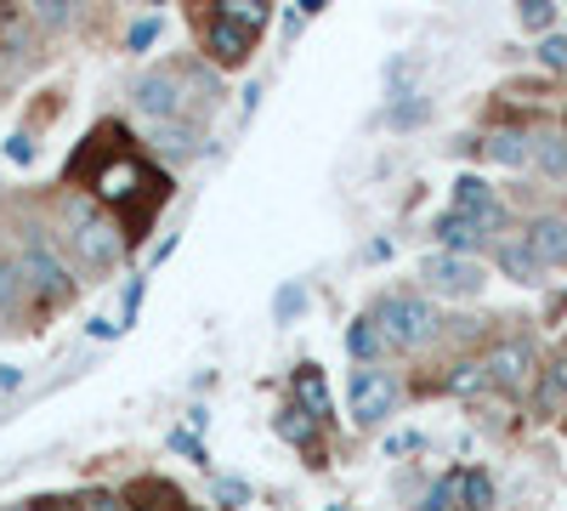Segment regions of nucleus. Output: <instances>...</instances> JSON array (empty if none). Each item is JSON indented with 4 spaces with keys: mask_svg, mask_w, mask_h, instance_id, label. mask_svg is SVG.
Instances as JSON below:
<instances>
[{
    "mask_svg": "<svg viewBox=\"0 0 567 511\" xmlns=\"http://www.w3.org/2000/svg\"><path fill=\"white\" fill-rule=\"evenodd\" d=\"M63 227H69V245L80 256V267L91 273H114L125 262V234L120 222L97 211V200H69L63 205Z\"/></svg>",
    "mask_w": 567,
    "mask_h": 511,
    "instance_id": "obj_1",
    "label": "nucleus"
},
{
    "mask_svg": "<svg viewBox=\"0 0 567 511\" xmlns=\"http://www.w3.org/2000/svg\"><path fill=\"white\" fill-rule=\"evenodd\" d=\"M369 324L381 330L386 347H425L437 336V313L425 296H381L369 313Z\"/></svg>",
    "mask_w": 567,
    "mask_h": 511,
    "instance_id": "obj_2",
    "label": "nucleus"
},
{
    "mask_svg": "<svg viewBox=\"0 0 567 511\" xmlns=\"http://www.w3.org/2000/svg\"><path fill=\"white\" fill-rule=\"evenodd\" d=\"M131 103H136V114L148 120V125L187 120V80H182V69H148V74L136 80Z\"/></svg>",
    "mask_w": 567,
    "mask_h": 511,
    "instance_id": "obj_3",
    "label": "nucleus"
},
{
    "mask_svg": "<svg viewBox=\"0 0 567 511\" xmlns=\"http://www.w3.org/2000/svg\"><path fill=\"white\" fill-rule=\"evenodd\" d=\"M18 267H23V285L40 296V302H69L74 296V278H69V262L45 245L40 234H29V245H23V256H18Z\"/></svg>",
    "mask_w": 567,
    "mask_h": 511,
    "instance_id": "obj_4",
    "label": "nucleus"
},
{
    "mask_svg": "<svg viewBox=\"0 0 567 511\" xmlns=\"http://www.w3.org/2000/svg\"><path fill=\"white\" fill-rule=\"evenodd\" d=\"M392 409H398V381L386 376V369H358L352 376V421L381 427Z\"/></svg>",
    "mask_w": 567,
    "mask_h": 511,
    "instance_id": "obj_5",
    "label": "nucleus"
},
{
    "mask_svg": "<svg viewBox=\"0 0 567 511\" xmlns=\"http://www.w3.org/2000/svg\"><path fill=\"white\" fill-rule=\"evenodd\" d=\"M420 278H425V285H432L437 296H477V290L488 285L483 267L471 262V256H425Z\"/></svg>",
    "mask_w": 567,
    "mask_h": 511,
    "instance_id": "obj_6",
    "label": "nucleus"
},
{
    "mask_svg": "<svg viewBox=\"0 0 567 511\" xmlns=\"http://www.w3.org/2000/svg\"><path fill=\"white\" fill-rule=\"evenodd\" d=\"M483 369H488V387L523 392V387H528V376H534V347H528L523 336H511V341H499V347L483 358Z\"/></svg>",
    "mask_w": 567,
    "mask_h": 511,
    "instance_id": "obj_7",
    "label": "nucleus"
},
{
    "mask_svg": "<svg viewBox=\"0 0 567 511\" xmlns=\"http://www.w3.org/2000/svg\"><path fill=\"white\" fill-rule=\"evenodd\" d=\"M142 182H148V171H142L136 154H109V160L97 165V200H103V205H125Z\"/></svg>",
    "mask_w": 567,
    "mask_h": 511,
    "instance_id": "obj_8",
    "label": "nucleus"
},
{
    "mask_svg": "<svg viewBox=\"0 0 567 511\" xmlns=\"http://www.w3.org/2000/svg\"><path fill=\"white\" fill-rule=\"evenodd\" d=\"M290 403H301L312 421H329V381L318 364H296L290 369Z\"/></svg>",
    "mask_w": 567,
    "mask_h": 511,
    "instance_id": "obj_9",
    "label": "nucleus"
},
{
    "mask_svg": "<svg viewBox=\"0 0 567 511\" xmlns=\"http://www.w3.org/2000/svg\"><path fill=\"white\" fill-rule=\"evenodd\" d=\"M250 34L245 29H233V23H221V18H210V29H205V52L221 63V69H239V63H250Z\"/></svg>",
    "mask_w": 567,
    "mask_h": 511,
    "instance_id": "obj_10",
    "label": "nucleus"
},
{
    "mask_svg": "<svg viewBox=\"0 0 567 511\" xmlns=\"http://www.w3.org/2000/svg\"><path fill=\"white\" fill-rule=\"evenodd\" d=\"M523 245L534 251L539 267H567V222H561V216H539L534 234H528Z\"/></svg>",
    "mask_w": 567,
    "mask_h": 511,
    "instance_id": "obj_11",
    "label": "nucleus"
},
{
    "mask_svg": "<svg viewBox=\"0 0 567 511\" xmlns=\"http://www.w3.org/2000/svg\"><path fill=\"white\" fill-rule=\"evenodd\" d=\"M454 211H460V216H471V222H483V227H494V222H499L494 188H488L483 176H460V182H454Z\"/></svg>",
    "mask_w": 567,
    "mask_h": 511,
    "instance_id": "obj_12",
    "label": "nucleus"
},
{
    "mask_svg": "<svg viewBox=\"0 0 567 511\" xmlns=\"http://www.w3.org/2000/svg\"><path fill=\"white\" fill-rule=\"evenodd\" d=\"M432 234L443 239V256H471V251L483 245L488 227H483V222H471V216H460V211H449V216H437Z\"/></svg>",
    "mask_w": 567,
    "mask_h": 511,
    "instance_id": "obj_13",
    "label": "nucleus"
},
{
    "mask_svg": "<svg viewBox=\"0 0 567 511\" xmlns=\"http://www.w3.org/2000/svg\"><path fill=\"white\" fill-rule=\"evenodd\" d=\"M483 154H488L494 165H511V171H516V165H528V160H534V136H528V131H516V125H505V131H494L488 143H483Z\"/></svg>",
    "mask_w": 567,
    "mask_h": 511,
    "instance_id": "obj_14",
    "label": "nucleus"
},
{
    "mask_svg": "<svg viewBox=\"0 0 567 511\" xmlns=\"http://www.w3.org/2000/svg\"><path fill=\"white\" fill-rule=\"evenodd\" d=\"M272 432H278L284 443H296V449H312V443H318V432H323V421H312V415H307L301 403H284V409L272 415Z\"/></svg>",
    "mask_w": 567,
    "mask_h": 511,
    "instance_id": "obj_15",
    "label": "nucleus"
},
{
    "mask_svg": "<svg viewBox=\"0 0 567 511\" xmlns=\"http://www.w3.org/2000/svg\"><path fill=\"white\" fill-rule=\"evenodd\" d=\"M216 18L221 23H233V29H245L250 40L267 29V18H272V7H267V0H227V7H216Z\"/></svg>",
    "mask_w": 567,
    "mask_h": 511,
    "instance_id": "obj_16",
    "label": "nucleus"
},
{
    "mask_svg": "<svg viewBox=\"0 0 567 511\" xmlns=\"http://www.w3.org/2000/svg\"><path fill=\"white\" fill-rule=\"evenodd\" d=\"M148 143L159 149V154H171V160H182V154H199V136L187 131L182 120H165V125H148Z\"/></svg>",
    "mask_w": 567,
    "mask_h": 511,
    "instance_id": "obj_17",
    "label": "nucleus"
},
{
    "mask_svg": "<svg viewBox=\"0 0 567 511\" xmlns=\"http://www.w3.org/2000/svg\"><path fill=\"white\" fill-rule=\"evenodd\" d=\"M499 267H505V278H516V285H539V262H534V251L528 245H499Z\"/></svg>",
    "mask_w": 567,
    "mask_h": 511,
    "instance_id": "obj_18",
    "label": "nucleus"
},
{
    "mask_svg": "<svg viewBox=\"0 0 567 511\" xmlns=\"http://www.w3.org/2000/svg\"><path fill=\"white\" fill-rule=\"evenodd\" d=\"M347 352H352V358H358V364L369 369L374 358H381V352H386V341H381V330H374V324H369V318H358V324H352V330H347Z\"/></svg>",
    "mask_w": 567,
    "mask_h": 511,
    "instance_id": "obj_19",
    "label": "nucleus"
},
{
    "mask_svg": "<svg viewBox=\"0 0 567 511\" xmlns=\"http://www.w3.org/2000/svg\"><path fill=\"white\" fill-rule=\"evenodd\" d=\"M534 160L545 165V176H567V136H561V131L534 136Z\"/></svg>",
    "mask_w": 567,
    "mask_h": 511,
    "instance_id": "obj_20",
    "label": "nucleus"
},
{
    "mask_svg": "<svg viewBox=\"0 0 567 511\" xmlns=\"http://www.w3.org/2000/svg\"><path fill=\"white\" fill-rule=\"evenodd\" d=\"M23 296H29V285H23V267H18V256H0V313L23 307Z\"/></svg>",
    "mask_w": 567,
    "mask_h": 511,
    "instance_id": "obj_21",
    "label": "nucleus"
},
{
    "mask_svg": "<svg viewBox=\"0 0 567 511\" xmlns=\"http://www.w3.org/2000/svg\"><path fill=\"white\" fill-rule=\"evenodd\" d=\"M449 392H460V398H477V392H488V369H483V364H454Z\"/></svg>",
    "mask_w": 567,
    "mask_h": 511,
    "instance_id": "obj_22",
    "label": "nucleus"
},
{
    "mask_svg": "<svg viewBox=\"0 0 567 511\" xmlns=\"http://www.w3.org/2000/svg\"><path fill=\"white\" fill-rule=\"evenodd\" d=\"M307 313V285H284L278 296H272V318L278 324H296Z\"/></svg>",
    "mask_w": 567,
    "mask_h": 511,
    "instance_id": "obj_23",
    "label": "nucleus"
},
{
    "mask_svg": "<svg viewBox=\"0 0 567 511\" xmlns=\"http://www.w3.org/2000/svg\"><path fill=\"white\" fill-rule=\"evenodd\" d=\"M460 494H465L471 511H488V505H494V483H488V472H465V478H460Z\"/></svg>",
    "mask_w": 567,
    "mask_h": 511,
    "instance_id": "obj_24",
    "label": "nucleus"
},
{
    "mask_svg": "<svg viewBox=\"0 0 567 511\" xmlns=\"http://www.w3.org/2000/svg\"><path fill=\"white\" fill-rule=\"evenodd\" d=\"M460 478H465V472H449L432 494H425V505H420V511H454V505L465 500V494H460Z\"/></svg>",
    "mask_w": 567,
    "mask_h": 511,
    "instance_id": "obj_25",
    "label": "nucleus"
},
{
    "mask_svg": "<svg viewBox=\"0 0 567 511\" xmlns=\"http://www.w3.org/2000/svg\"><path fill=\"white\" fill-rule=\"evenodd\" d=\"M142 296H148V278H131V285H125V302H120V336L131 330V324H136V313H142Z\"/></svg>",
    "mask_w": 567,
    "mask_h": 511,
    "instance_id": "obj_26",
    "label": "nucleus"
},
{
    "mask_svg": "<svg viewBox=\"0 0 567 511\" xmlns=\"http://www.w3.org/2000/svg\"><path fill=\"white\" fill-rule=\"evenodd\" d=\"M171 449H176V454H187V460H194V467H210L205 443H199L194 432H187V427H176V432H171Z\"/></svg>",
    "mask_w": 567,
    "mask_h": 511,
    "instance_id": "obj_27",
    "label": "nucleus"
},
{
    "mask_svg": "<svg viewBox=\"0 0 567 511\" xmlns=\"http://www.w3.org/2000/svg\"><path fill=\"white\" fill-rule=\"evenodd\" d=\"M210 494H216L221 505H245V500H250V483H239V478H216Z\"/></svg>",
    "mask_w": 567,
    "mask_h": 511,
    "instance_id": "obj_28",
    "label": "nucleus"
},
{
    "mask_svg": "<svg viewBox=\"0 0 567 511\" xmlns=\"http://www.w3.org/2000/svg\"><path fill=\"white\" fill-rule=\"evenodd\" d=\"M539 63L545 69H567V34H545L539 40Z\"/></svg>",
    "mask_w": 567,
    "mask_h": 511,
    "instance_id": "obj_29",
    "label": "nucleus"
},
{
    "mask_svg": "<svg viewBox=\"0 0 567 511\" xmlns=\"http://www.w3.org/2000/svg\"><path fill=\"white\" fill-rule=\"evenodd\" d=\"M159 29H165V23H159V18H142V23H136V29H131V52H148V45H154V40H159Z\"/></svg>",
    "mask_w": 567,
    "mask_h": 511,
    "instance_id": "obj_30",
    "label": "nucleus"
},
{
    "mask_svg": "<svg viewBox=\"0 0 567 511\" xmlns=\"http://www.w3.org/2000/svg\"><path fill=\"white\" fill-rule=\"evenodd\" d=\"M523 23H528V29H550V23H556V7H550V0H528Z\"/></svg>",
    "mask_w": 567,
    "mask_h": 511,
    "instance_id": "obj_31",
    "label": "nucleus"
},
{
    "mask_svg": "<svg viewBox=\"0 0 567 511\" xmlns=\"http://www.w3.org/2000/svg\"><path fill=\"white\" fill-rule=\"evenodd\" d=\"M34 18H40V23H45V29H63V23H69V18H74V12H69V7H63V0H45V7H40V12H34Z\"/></svg>",
    "mask_w": 567,
    "mask_h": 511,
    "instance_id": "obj_32",
    "label": "nucleus"
},
{
    "mask_svg": "<svg viewBox=\"0 0 567 511\" xmlns=\"http://www.w3.org/2000/svg\"><path fill=\"white\" fill-rule=\"evenodd\" d=\"M7 154H12L18 165H34V143H29L23 131H18V136H7Z\"/></svg>",
    "mask_w": 567,
    "mask_h": 511,
    "instance_id": "obj_33",
    "label": "nucleus"
},
{
    "mask_svg": "<svg viewBox=\"0 0 567 511\" xmlns=\"http://www.w3.org/2000/svg\"><path fill=\"white\" fill-rule=\"evenodd\" d=\"M85 336H91V341H114V336H120V324H109V318H91V324H85Z\"/></svg>",
    "mask_w": 567,
    "mask_h": 511,
    "instance_id": "obj_34",
    "label": "nucleus"
},
{
    "mask_svg": "<svg viewBox=\"0 0 567 511\" xmlns=\"http://www.w3.org/2000/svg\"><path fill=\"white\" fill-rule=\"evenodd\" d=\"M414 120H425V103H403V109L392 114V125H414Z\"/></svg>",
    "mask_w": 567,
    "mask_h": 511,
    "instance_id": "obj_35",
    "label": "nucleus"
},
{
    "mask_svg": "<svg viewBox=\"0 0 567 511\" xmlns=\"http://www.w3.org/2000/svg\"><path fill=\"white\" fill-rule=\"evenodd\" d=\"M18 387H23V369L7 364V369H0V392H18Z\"/></svg>",
    "mask_w": 567,
    "mask_h": 511,
    "instance_id": "obj_36",
    "label": "nucleus"
},
{
    "mask_svg": "<svg viewBox=\"0 0 567 511\" xmlns=\"http://www.w3.org/2000/svg\"><path fill=\"white\" fill-rule=\"evenodd\" d=\"M386 449H392V454H403V449H420V438H414V432H403V438H392Z\"/></svg>",
    "mask_w": 567,
    "mask_h": 511,
    "instance_id": "obj_37",
    "label": "nucleus"
},
{
    "mask_svg": "<svg viewBox=\"0 0 567 511\" xmlns=\"http://www.w3.org/2000/svg\"><path fill=\"white\" fill-rule=\"evenodd\" d=\"M85 511H120V500H114V494H97V500H91Z\"/></svg>",
    "mask_w": 567,
    "mask_h": 511,
    "instance_id": "obj_38",
    "label": "nucleus"
},
{
    "mask_svg": "<svg viewBox=\"0 0 567 511\" xmlns=\"http://www.w3.org/2000/svg\"><path fill=\"white\" fill-rule=\"evenodd\" d=\"M136 511H165V505H136Z\"/></svg>",
    "mask_w": 567,
    "mask_h": 511,
    "instance_id": "obj_39",
    "label": "nucleus"
},
{
    "mask_svg": "<svg viewBox=\"0 0 567 511\" xmlns=\"http://www.w3.org/2000/svg\"><path fill=\"white\" fill-rule=\"evenodd\" d=\"M23 511H40V505H23Z\"/></svg>",
    "mask_w": 567,
    "mask_h": 511,
    "instance_id": "obj_40",
    "label": "nucleus"
}]
</instances>
